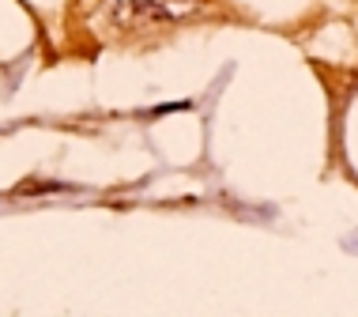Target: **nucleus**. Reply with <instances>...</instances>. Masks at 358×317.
<instances>
[{
  "label": "nucleus",
  "mask_w": 358,
  "mask_h": 317,
  "mask_svg": "<svg viewBox=\"0 0 358 317\" xmlns=\"http://www.w3.org/2000/svg\"><path fill=\"white\" fill-rule=\"evenodd\" d=\"M196 12V0H106V15L117 27H162Z\"/></svg>",
  "instance_id": "f257e3e1"
}]
</instances>
